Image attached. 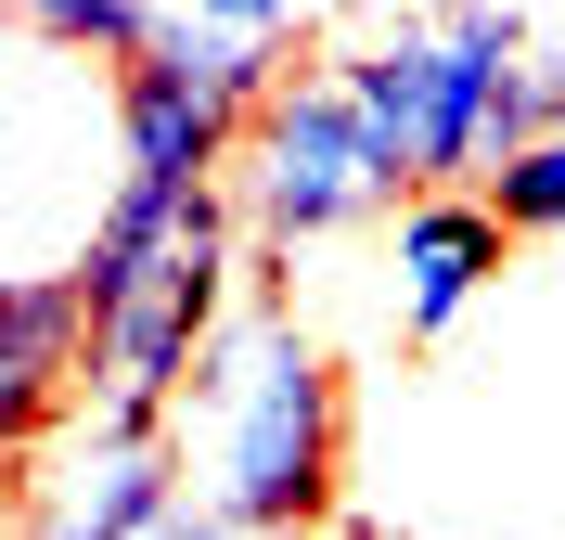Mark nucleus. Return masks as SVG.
I'll list each match as a JSON object with an SVG mask.
<instances>
[{
	"mask_svg": "<svg viewBox=\"0 0 565 540\" xmlns=\"http://www.w3.org/2000/svg\"><path fill=\"white\" fill-rule=\"evenodd\" d=\"M489 207L501 232H540V245H565V129H540V142H514L489 168Z\"/></svg>",
	"mask_w": 565,
	"mask_h": 540,
	"instance_id": "nucleus-9",
	"label": "nucleus"
},
{
	"mask_svg": "<svg viewBox=\"0 0 565 540\" xmlns=\"http://www.w3.org/2000/svg\"><path fill=\"white\" fill-rule=\"evenodd\" d=\"M386 142L398 193H489L514 142H540V52L501 0H450V13H398L373 52H334Z\"/></svg>",
	"mask_w": 565,
	"mask_h": 540,
	"instance_id": "nucleus-2",
	"label": "nucleus"
},
{
	"mask_svg": "<svg viewBox=\"0 0 565 540\" xmlns=\"http://www.w3.org/2000/svg\"><path fill=\"white\" fill-rule=\"evenodd\" d=\"M232 257H245V207H232V180H206L193 207L154 232V245L104 257L77 245V296H90V399L77 412H104V425H168L180 387H193V360L206 335L232 322Z\"/></svg>",
	"mask_w": 565,
	"mask_h": 540,
	"instance_id": "nucleus-3",
	"label": "nucleus"
},
{
	"mask_svg": "<svg viewBox=\"0 0 565 540\" xmlns=\"http://www.w3.org/2000/svg\"><path fill=\"white\" fill-rule=\"evenodd\" d=\"M501 257H514V232H501L489 193H412L398 207V257H386L398 271V348H437L501 284Z\"/></svg>",
	"mask_w": 565,
	"mask_h": 540,
	"instance_id": "nucleus-7",
	"label": "nucleus"
},
{
	"mask_svg": "<svg viewBox=\"0 0 565 540\" xmlns=\"http://www.w3.org/2000/svg\"><path fill=\"white\" fill-rule=\"evenodd\" d=\"M168 437H180V464H193V489L257 540H321L348 515L334 502L348 489V373L296 335L282 296H257V309H232L206 335Z\"/></svg>",
	"mask_w": 565,
	"mask_h": 540,
	"instance_id": "nucleus-1",
	"label": "nucleus"
},
{
	"mask_svg": "<svg viewBox=\"0 0 565 540\" xmlns=\"http://www.w3.org/2000/svg\"><path fill=\"white\" fill-rule=\"evenodd\" d=\"M193 489L168 425H104V412H77L52 437V464L13 489V540H141L154 515Z\"/></svg>",
	"mask_w": 565,
	"mask_h": 540,
	"instance_id": "nucleus-5",
	"label": "nucleus"
},
{
	"mask_svg": "<svg viewBox=\"0 0 565 540\" xmlns=\"http://www.w3.org/2000/svg\"><path fill=\"white\" fill-rule=\"evenodd\" d=\"M540 116H553V129H565V39H553V52H540Z\"/></svg>",
	"mask_w": 565,
	"mask_h": 540,
	"instance_id": "nucleus-11",
	"label": "nucleus"
},
{
	"mask_svg": "<svg viewBox=\"0 0 565 540\" xmlns=\"http://www.w3.org/2000/svg\"><path fill=\"white\" fill-rule=\"evenodd\" d=\"M180 13H206V27H245V39H296V27H309V0H180Z\"/></svg>",
	"mask_w": 565,
	"mask_h": 540,
	"instance_id": "nucleus-10",
	"label": "nucleus"
},
{
	"mask_svg": "<svg viewBox=\"0 0 565 540\" xmlns=\"http://www.w3.org/2000/svg\"><path fill=\"white\" fill-rule=\"evenodd\" d=\"M386 13H424V0H386Z\"/></svg>",
	"mask_w": 565,
	"mask_h": 540,
	"instance_id": "nucleus-13",
	"label": "nucleus"
},
{
	"mask_svg": "<svg viewBox=\"0 0 565 540\" xmlns=\"http://www.w3.org/2000/svg\"><path fill=\"white\" fill-rule=\"evenodd\" d=\"M232 207H245L257 257H296V245H321V232H348V219L398 207V168H386V142H373V116H360V91H348L334 52H309V65L245 116Z\"/></svg>",
	"mask_w": 565,
	"mask_h": 540,
	"instance_id": "nucleus-4",
	"label": "nucleus"
},
{
	"mask_svg": "<svg viewBox=\"0 0 565 540\" xmlns=\"http://www.w3.org/2000/svg\"><path fill=\"white\" fill-rule=\"evenodd\" d=\"M13 13V39H39V52H65V65H129V52H154L168 39V13L154 0H0Z\"/></svg>",
	"mask_w": 565,
	"mask_h": 540,
	"instance_id": "nucleus-8",
	"label": "nucleus"
},
{
	"mask_svg": "<svg viewBox=\"0 0 565 540\" xmlns=\"http://www.w3.org/2000/svg\"><path fill=\"white\" fill-rule=\"evenodd\" d=\"M90 399V296L77 271H0V489L77 425Z\"/></svg>",
	"mask_w": 565,
	"mask_h": 540,
	"instance_id": "nucleus-6",
	"label": "nucleus"
},
{
	"mask_svg": "<svg viewBox=\"0 0 565 540\" xmlns=\"http://www.w3.org/2000/svg\"><path fill=\"white\" fill-rule=\"evenodd\" d=\"M321 540H398V528H373V515H334V528H321Z\"/></svg>",
	"mask_w": 565,
	"mask_h": 540,
	"instance_id": "nucleus-12",
	"label": "nucleus"
}]
</instances>
